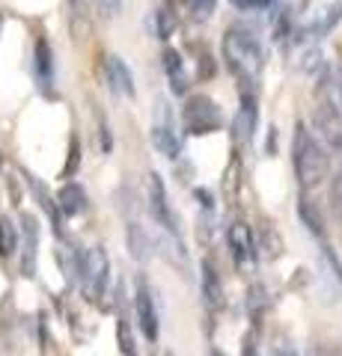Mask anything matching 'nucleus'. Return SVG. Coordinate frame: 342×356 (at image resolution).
I'll return each mask as SVG.
<instances>
[{"label":"nucleus","instance_id":"cd10ccee","mask_svg":"<svg viewBox=\"0 0 342 356\" xmlns=\"http://www.w3.org/2000/svg\"><path fill=\"white\" fill-rule=\"evenodd\" d=\"M271 3V0H256V6H268Z\"/></svg>","mask_w":342,"mask_h":356},{"label":"nucleus","instance_id":"39448f33","mask_svg":"<svg viewBox=\"0 0 342 356\" xmlns=\"http://www.w3.org/2000/svg\"><path fill=\"white\" fill-rule=\"evenodd\" d=\"M149 208H152V217H155L158 226L167 232V235L179 243V220H176L173 208H170V199H167V187H164L161 175L152 172L149 175Z\"/></svg>","mask_w":342,"mask_h":356},{"label":"nucleus","instance_id":"ddd939ff","mask_svg":"<svg viewBox=\"0 0 342 356\" xmlns=\"http://www.w3.org/2000/svg\"><path fill=\"white\" fill-rule=\"evenodd\" d=\"M161 63H164V72H167V77H170L173 92H176V95H185V89H187V74H185V60L179 57V51L167 48V51H164V57H161Z\"/></svg>","mask_w":342,"mask_h":356},{"label":"nucleus","instance_id":"4be33fe9","mask_svg":"<svg viewBox=\"0 0 342 356\" xmlns=\"http://www.w3.org/2000/svg\"><path fill=\"white\" fill-rule=\"evenodd\" d=\"M95 13L102 18H110V15H119V9H123V0H93Z\"/></svg>","mask_w":342,"mask_h":356},{"label":"nucleus","instance_id":"6e6552de","mask_svg":"<svg viewBox=\"0 0 342 356\" xmlns=\"http://www.w3.org/2000/svg\"><path fill=\"white\" fill-rule=\"evenodd\" d=\"M256 95H253V89H244L241 92V107H238V113L233 119V137L238 143H247L253 137V131H256Z\"/></svg>","mask_w":342,"mask_h":356},{"label":"nucleus","instance_id":"7ed1b4c3","mask_svg":"<svg viewBox=\"0 0 342 356\" xmlns=\"http://www.w3.org/2000/svg\"><path fill=\"white\" fill-rule=\"evenodd\" d=\"M182 125H185V134L203 137V134H212L224 125V110L208 95H194L182 107Z\"/></svg>","mask_w":342,"mask_h":356},{"label":"nucleus","instance_id":"9d476101","mask_svg":"<svg viewBox=\"0 0 342 356\" xmlns=\"http://www.w3.org/2000/svg\"><path fill=\"white\" fill-rule=\"evenodd\" d=\"M152 146H155L161 154H167V158H179V152H182V140L170 125L167 110H164V119H158L155 128H152Z\"/></svg>","mask_w":342,"mask_h":356},{"label":"nucleus","instance_id":"c756f323","mask_svg":"<svg viewBox=\"0 0 342 356\" xmlns=\"http://www.w3.org/2000/svg\"><path fill=\"white\" fill-rule=\"evenodd\" d=\"M0 27H3V13H0Z\"/></svg>","mask_w":342,"mask_h":356},{"label":"nucleus","instance_id":"20e7f679","mask_svg":"<svg viewBox=\"0 0 342 356\" xmlns=\"http://www.w3.org/2000/svg\"><path fill=\"white\" fill-rule=\"evenodd\" d=\"M78 273H81V280H84V294H86V300L98 303V300L104 297V288H107V280H110L107 252H104L102 247L86 250V252L81 255V261H78Z\"/></svg>","mask_w":342,"mask_h":356},{"label":"nucleus","instance_id":"aec40b11","mask_svg":"<svg viewBox=\"0 0 342 356\" xmlns=\"http://www.w3.org/2000/svg\"><path fill=\"white\" fill-rule=\"evenodd\" d=\"M116 341H119L123 356H134V339H131V327L125 318H119V324H116Z\"/></svg>","mask_w":342,"mask_h":356},{"label":"nucleus","instance_id":"f3484780","mask_svg":"<svg viewBox=\"0 0 342 356\" xmlns=\"http://www.w3.org/2000/svg\"><path fill=\"white\" fill-rule=\"evenodd\" d=\"M297 214H301L304 226L310 229L313 235H318V238L325 235V220H322V214H318L316 202H310V199H301V205H297Z\"/></svg>","mask_w":342,"mask_h":356},{"label":"nucleus","instance_id":"f8f14e48","mask_svg":"<svg viewBox=\"0 0 342 356\" xmlns=\"http://www.w3.org/2000/svg\"><path fill=\"white\" fill-rule=\"evenodd\" d=\"M203 300L208 309H220L224 306V285H220V273L212 261H203Z\"/></svg>","mask_w":342,"mask_h":356},{"label":"nucleus","instance_id":"f03ea898","mask_svg":"<svg viewBox=\"0 0 342 356\" xmlns=\"http://www.w3.org/2000/svg\"><path fill=\"white\" fill-rule=\"evenodd\" d=\"M224 54H226L229 69L238 74V81L244 83V89H247V83H253V77H256V72L262 69V48H259V39L253 36V30L235 24V27L226 30ZM244 89H241V92H244Z\"/></svg>","mask_w":342,"mask_h":356},{"label":"nucleus","instance_id":"a211bd4d","mask_svg":"<svg viewBox=\"0 0 342 356\" xmlns=\"http://www.w3.org/2000/svg\"><path fill=\"white\" fill-rule=\"evenodd\" d=\"M18 247V229L9 217H0V259H9Z\"/></svg>","mask_w":342,"mask_h":356},{"label":"nucleus","instance_id":"1a4fd4ad","mask_svg":"<svg viewBox=\"0 0 342 356\" xmlns=\"http://www.w3.org/2000/svg\"><path fill=\"white\" fill-rule=\"evenodd\" d=\"M104 77H107L110 92L125 95V98L134 95V77H131V69L123 63V57H116V54L104 57Z\"/></svg>","mask_w":342,"mask_h":356},{"label":"nucleus","instance_id":"0eeeda50","mask_svg":"<svg viewBox=\"0 0 342 356\" xmlns=\"http://www.w3.org/2000/svg\"><path fill=\"white\" fill-rule=\"evenodd\" d=\"M134 312H137V327L143 332L146 341H158V332H161V321H158V309H155V300H152L146 282L137 285V294H134Z\"/></svg>","mask_w":342,"mask_h":356},{"label":"nucleus","instance_id":"dca6fc26","mask_svg":"<svg viewBox=\"0 0 342 356\" xmlns=\"http://www.w3.org/2000/svg\"><path fill=\"white\" fill-rule=\"evenodd\" d=\"M229 250H233V259L238 264H244L247 259L256 250H253V235H250V229L244 226V222H235L233 229H229Z\"/></svg>","mask_w":342,"mask_h":356},{"label":"nucleus","instance_id":"5701e85b","mask_svg":"<svg viewBox=\"0 0 342 356\" xmlns=\"http://www.w3.org/2000/svg\"><path fill=\"white\" fill-rule=\"evenodd\" d=\"M330 205H334L336 217H342V170L336 172L334 184H330Z\"/></svg>","mask_w":342,"mask_h":356},{"label":"nucleus","instance_id":"4468645a","mask_svg":"<svg viewBox=\"0 0 342 356\" xmlns=\"http://www.w3.org/2000/svg\"><path fill=\"white\" fill-rule=\"evenodd\" d=\"M86 202H90V199H86V191L81 184H65L63 191L57 193V205H60V211L65 217H75V214H84L86 211Z\"/></svg>","mask_w":342,"mask_h":356},{"label":"nucleus","instance_id":"6ab92c4d","mask_svg":"<svg viewBox=\"0 0 342 356\" xmlns=\"http://www.w3.org/2000/svg\"><path fill=\"white\" fill-rule=\"evenodd\" d=\"M128 247H131V255H134L137 261L149 259V241H146V235H143V229L137 226V222L128 226Z\"/></svg>","mask_w":342,"mask_h":356},{"label":"nucleus","instance_id":"bb28decb","mask_svg":"<svg viewBox=\"0 0 342 356\" xmlns=\"http://www.w3.org/2000/svg\"><path fill=\"white\" fill-rule=\"evenodd\" d=\"M277 356H297V350L292 348V344H283V348L277 350Z\"/></svg>","mask_w":342,"mask_h":356},{"label":"nucleus","instance_id":"2eb2a0df","mask_svg":"<svg viewBox=\"0 0 342 356\" xmlns=\"http://www.w3.org/2000/svg\"><path fill=\"white\" fill-rule=\"evenodd\" d=\"M36 81L39 89H45V92L54 89V57H51V44L45 39L36 42Z\"/></svg>","mask_w":342,"mask_h":356},{"label":"nucleus","instance_id":"412c9836","mask_svg":"<svg viewBox=\"0 0 342 356\" xmlns=\"http://www.w3.org/2000/svg\"><path fill=\"white\" fill-rule=\"evenodd\" d=\"M173 27H176L173 15L167 13V9H158V13H155V30H158V36H161V39H167L170 33H173Z\"/></svg>","mask_w":342,"mask_h":356},{"label":"nucleus","instance_id":"9b49d317","mask_svg":"<svg viewBox=\"0 0 342 356\" xmlns=\"http://www.w3.org/2000/svg\"><path fill=\"white\" fill-rule=\"evenodd\" d=\"M21 232H24V259H21V270L24 276H33L36 270V243H39V229H36V217L21 214Z\"/></svg>","mask_w":342,"mask_h":356},{"label":"nucleus","instance_id":"423d86ee","mask_svg":"<svg viewBox=\"0 0 342 356\" xmlns=\"http://www.w3.org/2000/svg\"><path fill=\"white\" fill-rule=\"evenodd\" d=\"M313 125L318 131V137L334 152H342V110L334 102H322L313 113Z\"/></svg>","mask_w":342,"mask_h":356},{"label":"nucleus","instance_id":"f257e3e1","mask_svg":"<svg viewBox=\"0 0 342 356\" xmlns=\"http://www.w3.org/2000/svg\"><path fill=\"white\" fill-rule=\"evenodd\" d=\"M292 163H295V175L301 187L313 191L327 178L330 172V158L325 146L316 140L313 131H306L304 125L295 128V140H292Z\"/></svg>","mask_w":342,"mask_h":356},{"label":"nucleus","instance_id":"2f4dec72","mask_svg":"<svg viewBox=\"0 0 342 356\" xmlns=\"http://www.w3.org/2000/svg\"><path fill=\"white\" fill-rule=\"evenodd\" d=\"M164 356H173V353H164Z\"/></svg>","mask_w":342,"mask_h":356},{"label":"nucleus","instance_id":"a878e982","mask_svg":"<svg viewBox=\"0 0 342 356\" xmlns=\"http://www.w3.org/2000/svg\"><path fill=\"white\" fill-rule=\"evenodd\" d=\"M233 6H238V9H253L256 6V0H229Z\"/></svg>","mask_w":342,"mask_h":356},{"label":"nucleus","instance_id":"393cba45","mask_svg":"<svg viewBox=\"0 0 342 356\" xmlns=\"http://www.w3.org/2000/svg\"><path fill=\"white\" fill-rule=\"evenodd\" d=\"M78 158H81V154H78V140H72V161H69V166L63 170V175H72V172H75V166H78Z\"/></svg>","mask_w":342,"mask_h":356},{"label":"nucleus","instance_id":"c85d7f7f","mask_svg":"<svg viewBox=\"0 0 342 356\" xmlns=\"http://www.w3.org/2000/svg\"><path fill=\"white\" fill-rule=\"evenodd\" d=\"M244 356H256V353H253V348H247V350H244Z\"/></svg>","mask_w":342,"mask_h":356},{"label":"nucleus","instance_id":"7c9ffc66","mask_svg":"<svg viewBox=\"0 0 342 356\" xmlns=\"http://www.w3.org/2000/svg\"><path fill=\"white\" fill-rule=\"evenodd\" d=\"M339 95H342V77H339Z\"/></svg>","mask_w":342,"mask_h":356},{"label":"nucleus","instance_id":"b1692460","mask_svg":"<svg viewBox=\"0 0 342 356\" xmlns=\"http://www.w3.org/2000/svg\"><path fill=\"white\" fill-rule=\"evenodd\" d=\"M215 6H217V0H191V9L200 18H205V15H212L215 13Z\"/></svg>","mask_w":342,"mask_h":356}]
</instances>
